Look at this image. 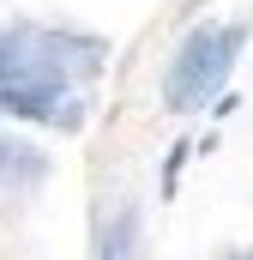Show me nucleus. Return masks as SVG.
Masks as SVG:
<instances>
[{
	"instance_id": "f257e3e1",
	"label": "nucleus",
	"mask_w": 253,
	"mask_h": 260,
	"mask_svg": "<svg viewBox=\"0 0 253 260\" xmlns=\"http://www.w3.org/2000/svg\"><path fill=\"white\" fill-rule=\"evenodd\" d=\"M97 67L103 49L91 37H61L36 24L0 30V109L43 127H78Z\"/></svg>"
},
{
	"instance_id": "20e7f679",
	"label": "nucleus",
	"mask_w": 253,
	"mask_h": 260,
	"mask_svg": "<svg viewBox=\"0 0 253 260\" xmlns=\"http://www.w3.org/2000/svg\"><path fill=\"white\" fill-rule=\"evenodd\" d=\"M235 260H253V254H235Z\"/></svg>"
},
{
	"instance_id": "7ed1b4c3",
	"label": "nucleus",
	"mask_w": 253,
	"mask_h": 260,
	"mask_svg": "<svg viewBox=\"0 0 253 260\" xmlns=\"http://www.w3.org/2000/svg\"><path fill=\"white\" fill-rule=\"evenodd\" d=\"M30 176H43V151H30V145H18V139L0 133V188H18Z\"/></svg>"
},
{
	"instance_id": "f03ea898",
	"label": "nucleus",
	"mask_w": 253,
	"mask_h": 260,
	"mask_svg": "<svg viewBox=\"0 0 253 260\" xmlns=\"http://www.w3.org/2000/svg\"><path fill=\"white\" fill-rule=\"evenodd\" d=\"M241 37H247V30H241V24H223V18L187 30V43L175 49L169 79H163V103H169V109H205V103L229 85L235 55H241Z\"/></svg>"
}]
</instances>
